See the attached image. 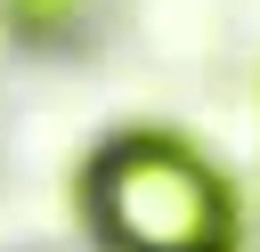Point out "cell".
Listing matches in <instances>:
<instances>
[{"label": "cell", "instance_id": "7a4b0ae2", "mask_svg": "<svg viewBox=\"0 0 260 252\" xmlns=\"http://www.w3.org/2000/svg\"><path fill=\"white\" fill-rule=\"evenodd\" d=\"M24 33H73L81 16H89V0H0Z\"/></svg>", "mask_w": 260, "mask_h": 252}, {"label": "cell", "instance_id": "6da1fadb", "mask_svg": "<svg viewBox=\"0 0 260 252\" xmlns=\"http://www.w3.org/2000/svg\"><path fill=\"white\" fill-rule=\"evenodd\" d=\"M89 203L114 252H219L228 244V187L179 138H122L98 163Z\"/></svg>", "mask_w": 260, "mask_h": 252}]
</instances>
